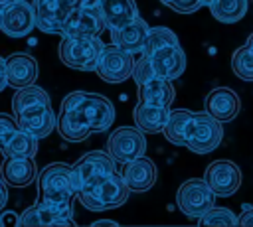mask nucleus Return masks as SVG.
Segmentation results:
<instances>
[{"instance_id":"23","label":"nucleus","mask_w":253,"mask_h":227,"mask_svg":"<svg viewBox=\"0 0 253 227\" xmlns=\"http://www.w3.org/2000/svg\"><path fill=\"white\" fill-rule=\"evenodd\" d=\"M170 116V107H160V105H150L144 101H138L134 111H132V118L134 124L148 134H158L164 130L166 122Z\"/></svg>"},{"instance_id":"25","label":"nucleus","mask_w":253,"mask_h":227,"mask_svg":"<svg viewBox=\"0 0 253 227\" xmlns=\"http://www.w3.org/2000/svg\"><path fill=\"white\" fill-rule=\"evenodd\" d=\"M192 111H186V109H176V111H170V116H168V122L162 130V134L166 136V140L174 146H184L186 144V130H188V124H190V118H192Z\"/></svg>"},{"instance_id":"38","label":"nucleus","mask_w":253,"mask_h":227,"mask_svg":"<svg viewBox=\"0 0 253 227\" xmlns=\"http://www.w3.org/2000/svg\"><path fill=\"white\" fill-rule=\"evenodd\" d=\"M211 2H213V0H204V6H210Z\"/></svg>"},{"instance_id":"7","label":"nucleus","mask_w":253,"mask_h":227,"mask_svg":"<svg viewBox=\"0 0 253 227\" xmlns=\"http://www.w3.org/2000/svg\"><path fill=\"white\" fill-rule=\"evenodd\" d=\"M36 28L43 34H61V28L75 8L99 6V0H32Z\"/></svg>"},{"instance_id":"21","label":"nucleus","mask_w":253,"mask_h":227,"mask_svg":"<svg viewBox=\"0 0 253 227\" xmlns=\"http://www.w3.org/2000/svg\"><path fill=\"white\" fill-rule=\"evenodd\" d=\"M18 225H22V227H38V225L63 227V225H75V221H73V213H65L61 209H55L47 203L38 201L36 205L22 211V215L18 217Z\"/></svg>"},{"instance_id":"37","label":"nucleus","mask_w":253,"mask_h":227,"mask_svg":"<svg viewBox=\"0 0 253 227\" xmlns=\"http://www.w3.org/2000/svg\"><path fill=\"white\" fill-rule=\"evenodd\" d=\"M14 2H18V0H0V12H2L4 8H8V6H12Z\"/></svg>"},{"instance_id":"6","label":"nucleus","mask_w":253,"mask_h":227,"mask_svg":"<svg viewBox=\"0 0 253 227\" xmlns=\"http://www.w3.org/2000/svg\"><path fill=\"white\" fill-rule=\"evenodd\" d=\"M105 43L101 38H69L65 36L59 41L57 53L63 65L77 71H95L99 65V59L103 55Z\"/></svg>"},{"instance_id":"31","label":"nucleus","mask_w":253,"mask_h":227,"mask_svg":"<svg viewBox=\"0 0 253 227\" xmlns=\"http://www.w3.org/2000/svg\"><path fill=\"white\" fill-rule=\"evenodd\" d=\"M20 130V124L16 120V116H10L6 113H0V152L4 150V146L12 140V136Z\"/></svg>"},{"instance_id":"33","label":"nucleus","mask_w":253,"mask_h":227,"mask_svg":"<svg viewBox=\"0 0 253 227\" xmlns=\"http://www.w3.org/2000/svg\"><path fill=\"white\" fill-rule=\"evenodd\" d=\"M237 225H241V227H253V207L243 205V213L237 217Z\"/></svg>"},{"instance_id":"9","label":"nucleus","mask_w":253,"mask_h":227,"mask_svg":"<svg viewBox=\"0 0 253 227\" xmlns=\"http://www.w3.org/2000/svg\"><path fill=\"white\" fill-rule=\"evenodd\" d=\"M215 193L206 184L204 178H190L186 180L176 191V205L178 209L194 219H200L206 211H210L215 203Z\"/></svg>"},{"instance_id":"30","label":"nucleus","mask_w":253,"mask_h":227,"mask_svg":"<svg viewBox=\"0 0 253 227\" xmlns=\"http://www.w3.org/2000/svg\"><path fill=\"white\" fill-rule=\"evenodd\" d=\"M200 225H223V227H231L237 225V217L229 207H211L210 211H206L200 219Z\"/></svg>"},{"instance_id":"27","label":"nucleus","mask_w":253,"mask_h":227,"mask_svg":"<svg viewBox=\"0 0 253 227\" xmlns=\"http://www.w3.org/2000/svg\"><path fill=\"white\" fill-rule=\"evenodd\" d=\"M38 136L26 132V130H18L12 140L4 146L2 150V156H26V158H34L36 152H38Z\"/></svg>"},{"instance_id":"1","label":"nucleus","mask_w":253,"mask_h":227,"mask_svg":"<svg viewBox=\"0 0 253 227\" xmlns=\"http://www.w3.org/2000/svg\"><path fill=\"white\" fill-rule=\"evenodd\" d=\"M115 120L113 103L97 93L73 91L61 101L57 130L67 142H83L93 132H105Z\"/></svg>"},{"instance_id":"16","label":"nucleus","mask_w":253,"mask_h":227,"mask_svg":"<svg viewBox=\"0 0 253 227\" xmlns=\"http://www.w3.org/2000/svg\"><path fill=\"white\" fill-rule=\"evenodd\" d=\"M146 57L150 59V65H152L154 73L158 77H164V79H170V81L178 79L186 69V53L180 47V43L164 45V47L156 49L154 53H150Z\"/></svg>"},{"instance_id":"3","label":"nucleus","mask_w":253,"mask_h":227,"mask_svg":"<svg viewBox=\"0 0 253 227\" xmlns=\"http://www.w3.org/2000/svg\"><path fill=\"white\" fill-rule=\"evenodd\" d=\"M128 191L130 189L125 184L123 174L113 170V172H105L89 180L77 191V199L89 211H107V209H117L123 203H126Z\"/></svg>"},{"instance_id":"14","label":"nucleus","mask_w":253,"mask_h":227,"mask_svg":"<svg viewBox=\"0 0 253 227\" xmlns=\"http://www.w3.org/2000/svg\"><path fill=\"white\" fill-rule=\"evenodd\" d=\"M36 28L34 6L26 0H18L0 12V32L8 38H26Z\"/></svg>"},{"instance_id":"22","label":"nucleus","mask_w":253,"mask_h":227,"mask_svg":"<svg viewBox=\"0 0 253 227\" xmlns=\"http://www.w3.org/2000/svg\"><path fill=\"white\" fill-rule=\"evenodd\" d=\"M6 69H8V85L14 89L32 85L38 79V61L22 51L6 57Z\"/></svg>"},{"instance_id":"35","label":"nucleus","mask_w":253,"mask_h":227,"mask_svg":"<svg viewBox=\"0 0 253 227\" xmlns=\"http://www.w3.org/2000/svg\"><path fill=\"white\" fill-rule=\"evenodd\" d=\"M2 178V176H0ZM8 184L4 182V180H0V211L4 209V205H6V201H8V188H6Z\"/></svg>"},{"instance_id":"24","label":"nucleus","mask_w":253,"mask_h":227,"mask_svg":"<svg viewBox=\"0 0 253 227\" xmlns=\"http://www.w3.org/2000/svg\"><path fill=\"white\" fill-rule=\"evenodd\" d=\"M99 8L105 16L107 28H121L138 16L134 0H99Z\"/></svg>"},{"instance_id":"17","label":"nucleus","mask_w":253,"mask_h":227,"mask_svg":"<svg viewBox=\"0 0 253 227\" xmlns=\"http://www.w3.org/2000/svg\"><path fill=\"white\" fill-rule=\"evenodd\" d=\"M2 180L12 188H28L38 180V168L34 158L26 156H4L0 164Z\"/></svg>"},{"instance_id":"19","label":"nucleus","mask_w":253,"mask_h":227,"mask_svg":"<svg viewBox=\"0 0 253 227\" xmlns=\"http://www.w3.org/2000/svg\"><path fill=\"white\" fill-rule=\"evenodd\" d=\"M121 174H123V180L128 186V189L136 191V193L148 191L156 184V176H158L154 162L146 156H138V158L126 162Z\"/></svg>"},{"instance_id":"10","label":"nucleus","mask_w":253,"mask_h":227,"mask_svg":"<svg viewBox=\"0 0 253 227\" xmlns=\"http://www.w3.org/2000/svg\"><path fill=\"white\" fill-rule=\"evenodd\" d=\"M146 138L138 126H119L107 138V152L117 164H126L138 156H144Z\"/></svg>"},{"instance_id":"12","label":"nucleus","mask_w":253,"mask_h":227,"mask_svg":"<svg viewBox=\"0 0 253 227\" xmlns=\"http://www.w3.org/2000/svg\"><path fill=\"white\" fill-rule=\"evenodd\" d=\"M107 28L105 16L99 6H87V8H75L69 18L65 20L59 36L69 38H97Z\"/></svg>"},{"instance_id":"8","label":"nucleus","mask_w":253,"mask_h":227,"mask_svg":"<svg viewBox=\"0 0 253 227\" xmlns=\"http://www.w3.org/2000/svg\"><path fill=\"white\" fill-rule=\"evenodd\" d=\"M223 138L221 120L211 116L208 111L194 113L186 130V144L184 148L196 152V154H208L213 152Z\"/></svg>"},{"instance_id":"28","label":"nucleus","mask_w":253,"mask_h":227,"mask_svg":"<svg viewBox=\"0 0 253 227\" xmlns=\"http://www.w3.org/2000/svg\"><path fill=\"white\" fill-rule=\"evenodd\" d=\"M231 69L241 81H253V45L249 41L233 51Z\"/></svg>"},{"instance_id":"13","label":"nucleus","mask_w":253,"mask_h":227,"mask_svg":"<svg viewBox=\"0 0 253 227\" xmlns=\"http://www.w3.org/2000/svg\"><path fill=\"white\" fill-rule=\"evenodd\" d=\"M206 184L219 197L233 195L241 186V170L231 160H213L204 172Z\"/></svg>"},{"instance_id":"4","label":"nucleus","mask_w":253,"mask_h":227,"mask_svg":"<svg viewBox=\"0 0 253 227\" xmlns=\"http://www.w3.org/2000/svg\"><path fill=\"white\" fill-rule=\"evenodd\" d=\"M38 193L42 203H47L65 213H73V199L77 197V191L73 186L71 166L63 162L47 164L38 174Z\"/></svg>"},{"instance_id":"5","label":"nucleus","mask_w":253,"mask_h":227,"mask_svg":"<svg viewBox=\"0 0 253 227\" xmlns=\"http://www.w3.org/2000/svg\"><path fill=\"white\" fill-rule=\"evenodd\" d=\"M132 79L138 89V101L150 103V105H160V107H170L176 91L170 79L158 77L150 65V59L140 53V59L134 61L132 69Z\"/></svg>"},{"instance_id":"32","label":"nucleus","mask_w":253,"mask_h":227,"mask_svg":"<svg viewBox=\"0 0 253 227\" xmlns=\"http://www.w3.org/2000/svg\"><path fill=\"white\" fill-rule=\"evenodd\" d=\"M160 2L178 14H194L204 6V0H160Z\"/></svg>"},{"instance_id":"36","label":"nucleus","mask_w":253,"mask_h":227,"mask_svg":"<svg viewBox=\"0 0 253 227\" xmlns=\"http://www.w3.org/2000/svg\"><path fill=\"white\" fill-rule=\"evenodd\" d=\"M95 225H117V221H111V219H101V221H95L93 223V227Z\"/></svg>"},{"instance_id":"34","label":"nucleus","mask_w":253,"mask_h":227,"mask_svg":"<svg viewBox=\"0 0 253 227\" xmlns=\"http://www.w3.org/2000/svg\"><path fill=\"white\" fill-rule=\"evenodd\" d=\"M6 87H10V85H8V69H6V59L0 57V93H2Z\"/></svg>"},{"instance_id":"2","label":"nucleus","mask_w":253,"mask_h":227,"mask_svg":"<svg viewBox=\"0 0 253 227\" xmlns=\"http://www.w3.org/2000/svg\"><path fill=\"white\" fill-rule=\"evenodd\" d=\"M12 111L20 128L38 138H47L57 126V116L51 109L49 95L34 83L16 89L12 97Z\"/></svg>"},{"instance_id":"26","label":"nucleus","mask_w":253,"mask_h":227,"mask_svg":"<svg viewBox=\"0 0 253 227\" xmlns=\"http://www.w3.org/2000/svg\"><path fill=\"white\" fill-rule=\"evenodd\" d=\"M249 2L247 0H213L208 8L211 16L221 24H235L239 22L247 12Z\"/></svg>"},{"instance_id":"15","label":"nucleus","mask_w":253,"mask_h":227,"mask_svg":"<svg viewBox=\"0 0 253 227\" xmlns=\"http://www.w3.org/2000/svg\"><path fill=\"white\" fill-rule=\"evenodd\" d=\"M115 160L113 156L105 150H93L83 154L73 166H71V176H73V186L75 191H79L89 180L105 174V172H113L115 170Z\"/></svg>"},{"instance_id":"29","label":"nucleus","mask_w":253,"mask_h":227,"mask_svg":"<svg viewBox=\"0 0 253 227\" xmlns=\"http://www.w3.org/2000/svg\"><path fill=\"white\" fill-rule=\"evenodd\" d=\"M174 43H180V41H178V36H176L170 28H164V26L150 28L146 45H144V49H142V55H150V53H154L156 49H160V47H164V45H174Z\"/></svg>"},{"instance_id":"11","label":"nucleus","mask_w":253,"mask_h":227,"mask_svg":"<svg viewBox=\"0 0 253 227\" xmlns=\"http://www.w3.org/2000/svg\"><path fill=\"white\" fill-rule=\"evenodd\" d=\"M132 69H134L132 53L111 43L105 45L95 73L107 83H123L128 77H132Z\"/></svg>"},{"instance_id":"39","label":"nucleus","mask_w":253,"mask_h":227,"mask_svg":"<svg viewBox=\"0 0 253 227\" xmlns=\"http://www.w3.org/2000/svg\"><path fill=\"white\" fill-rule=\"evenodd\" d=\"M0 223H2V221H0Z\"/></svg>"},{"instance_id":"18","label":"nucleus","mask_w":253,"mask_h":227,"mask_svg":"<svg viewBox=\"0 0 253 227\" xmlns=\"http://www.w3.org/2000/svg\"><path fill=\"white\" fill-rule=\"evenodd\" d=\"M148 32H150V26L140 16H136L128 24L111 30V43L130 51V53H142L146 39H148Z\"/></svg>"},{"instance_id":"20","label":"nucleus","mask_w":253,"mask_h":227,"mask_svg":"<svg viewBox=\"0 0 253 227\" xmlns=\"http://www.w3.org/2000/svg\"><path fill=\"white\" fill-rule=\"evenodd\" d=\"M206 111L215 116L217 120L221 122H227V120H233L239 111H241V101L237 97V93L229 87H215L208 93L206 101Z\"/></svg>"}]
</instances>
